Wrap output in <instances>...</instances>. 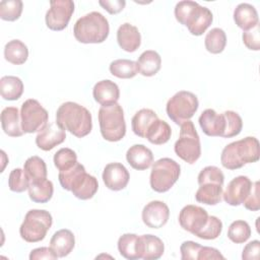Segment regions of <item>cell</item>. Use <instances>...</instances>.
Here are the masks:
<instances>
[{"instance_id":"1","label":"cell","mask_w":260,"mask_h":260,"mask_svg":"<svg viewBox=\"0 0 260 260\" xmlns=\"http://www.w3.org/2000/svg\"><path fill=\"white\" fill-rule=\"evenodd\" d=\"M56 123L77 138L88 135L92 129L90 112L74 102H66L59 106L56 112Z\"/></svg>"},{"instance_id":"2","label":"cell","mask_w":260,"mask_h":260,"mask_svg":"<svg viewBox=\"0 0 260 260\" xmlns=\"http://www.w3.org/2000/svg\"><path fill=\"white\" fill-rule=\"evenodd\" d=\"M259 141L256 137L248 136L231 142L221 151L220 162L228 170H237L246 164L259 159Z\"/></svg>"},{"instance_id":"3","label":"cell","mask_w":260,"mask_h":260,"mask_svg":"<svg viewBox=\"0 0 260 260\" xmlns=\"http://www.w3.org/2000/svg\"><path fill=\"white\" fill-rule=\"evenodd\" d=\"M175 17L193 36H201L213 20L212 12L195 1H179L175 6Z\"/></svg>"},{"instance_id":"4","label":"cell","mask_w":260,"mask_h":260,"mask_svg":"<svg viewBox=\"0 0 260 260\" xmlns=\"http://www.w3.org/2000/svg\"><path fill=\"white\" fill-rule=\"evenodd\" d=\"M110 32L108 19L98 11H91L78 18L73 27L75 39L83 44H100Z\"/></svg>"},{"instance_id":"5","label":"cell","mask_w":260,"mask_h":260,"mask_svg":"<svg viewBox=\"0 0 260 260\" xmlns=\"http://www.w3.org/2000/svg\"><path fill=\"white\" fill-rule=\"evenodd\" d=\"M100 130L104 139L117 142L126 134V122L122 107L116 103L110 106H102L98 114Z\"/></svg>"},{"instance_id":"6","label":"cell","mask_w":260,"mask_h":260,"mask_svg":"<svg viewBox=\"0 0 260 260\" xmlns=\"http://www.w3.org/2000/svg\"><path fill=\"white\" fill-rule=\"evenodd\" d=\"M53 223L51 213L44 209H30L26 212L19 228V235L27 243H38L45 239Z\"/></svg>"},{"instance_id":"7","label":"cell","mask_w":260,"mask_h":260,"mask_svg":"<svg viewBox=\"0 0 260 260\" xmlns=\"http://www.w3.org/2000/svg\"><path fill=\"white\" fill-rule=\"evenodd\" d=\"M181 174L180 165L170 158L162 157L152 164L149 183L153 191L164 193L169 191L178 181Z\"/></svg>"},{"instance_id":"8","label":"cell","mask_w":260,"mask_h":260,"mask_svg":"<svg viewBox=\"0 0 260 260\" xmlns=\"http://www.w3.org/2000/svg\"><path fill=\"white\" fill-rule=\"evenodd\" d=\"M179 139L175 142L174 150L184 161L195 164L201 155V143L199 135L192 121L188 120L180 125Z\"/></svg>"},{"instance_id":"9","label":"cell","mask_w":260,"mask_h":260,"mask_svg":"<svg viewBox=\"0 0 260 260\" xmlns=\"http://www.w3.org/2000/svg\"><path fill=\"white\" fill-rule=\"evenodd\" d=\"M199 102L197 96L187 90L176 92L167 103L166 111L168 117L177 125L190 120L197 112Z\"/></svg>"},{"instance_id":"10","label":"cell","mask_w":260,"mask_h":260,"mask_svg":"<svg viewBox=\"0 0 260 260\" xmlns=\"http://www.w3.org/2000/svg\"><path fill=\"white\" fill-rule=\"evenodd\" d=\"M48 111L35 99H28L21 105L20 120L24 133H35L48 124Z\"/></svg>"},{"instance_id":"11","label":"cell","mask_w":260,"mask_h":260,"mask_svg":"<svg viewBox=\"0 0 260 260\" xmlns=\"http://www.w3.org/2000/svg\"><path fill=\"white\" fill-rule=\"evenodd\" d=\"M74 12V2L71 0H53L46 12L47 26L52 30H63L67 27Z\"/></svg>"},{"instance_id":"12","label":"cell","mask_w":260,"mask_h":260,"mask_svg":"<svg viewBox=\"0 0 260 260\" xmlns=\"http://www.w3.org/2000/svg\"><path fill=\"white\" fill-rule=\"evenodd\" d=\"M207 219V211L203 207L193 204L184 206L179 213V223L181 228L194 236L205 225Z\"/></svg>"},{"instance_id":"13","label":"cell","mask_w":260,"mask_h":260,"mask_svg":"<svg viewBox=\"0 0 260 260\" xmlns=\"http://www.w3.org/2000/svg\"><path fill=\"white\" fill-rule=\"evenodd\" d=\"M99 189V183L95 177L86 173L85 168L81 169L70 181L68 190L81 200L92 198Z\"/></svg>"},{"instance_id":"14","label":"cell","mask_w":260,"mask_h":260,"mask_svg":"<svg viewBox=\"0 0 260 260\" xmlns=\"http://www.w3.org/2000/svg\"><path fill=\"white\" fill-rule=\"evenodd\" d=\"M141 217L146 226L150 229H160L169 220V206L159 200L150 201L143 207Z\"/></svg>"},{"instance_id":"15","label":"cell","mask_w":260,"mask_h":260,"mask_svg":"<svg viewBox=\"0 0 260 260\" xmlns=\"http://www.w3.org/2000/svg\"><path fill=\"white\" fill-rule=\"evenodd\" d=\"M252 181L247 176H238L234 178L222 192V198L229 205L238 206L243 204L250 193Z\"/></svg>"},{"instance_id":"16","label":"cell","mask_w":260,"mask_h":260,"mask_svg":"<svg viewBox=\"0 0 260 260\" xmlns=\"http://www.w3.org/2000/svg\"><path fill=\"white\" fill-rule=\"evenodd\" d=\"M130 174L124 165L110 162L104 168L103 181L106 187L112 191L123 190L129 182Z\"/></svg>"},{"instance_id":"17","label":"cell","mask_w":260,"mask_h":260,"mask_svg":"<svg viewBox=\"0 0 260 260\" xmlns=\"http://www.w3.org/2000/svg\"><path fill=\"white\" fill-rule=\"evenodd\" d=\"M66 138V131L56 122L46 124L36 137L37 146L45 151H49L61 144Z\"/></svg>"},{"instance_id":"18","label":"cell","mask_w":260,"mask_h":260,"mask_svg":"<svg viewBox=\"0 0 260 260\" xmlns=\"http://www.w3.org/2000/svg\"><path fill=\"white\" fill-rule=\"evenodd\" d=\"M198 122L207 136L222 137L225 129V119L222 113L217 114L213 109H206L201 113Z\"/></svg>"},{"instance_id":"19","label":"cell","mask_w":260,"mask_h":260,"mask_svg":"<svg viewBox=\"0 0 260 260\" xmlns=\"http://www.w3.org/2000/svg\"><path fill=\"white\" fill-rule=\"evenodd\" d=\"M92 96L101 106L116 104L120 98V89L117 83L110 79L98 81L92 88Z\"/></svg>"},{"instance_id":"20","label":"cell","mask_w":260,"mask_h":260,"mask_svg":"<svg viewBox=\"0 0 260 260\" xmlns=\"http://www.w3.org/2000/svg\"><path fill=\"white\" fill-rule=\"evenodd\" d=\"M117 42L122 50L133 53L140 47L141 35L135 25L125 22L118 27Z\"/></svg>"},{"instance_id":"21","label":"cell","mask_w":260,"mask_h":260,"mask_svg":"<svg viewBox=\"0 0 260 260\" xmlns=\"http://www.w3.org/2000/svg\"><path fill=\"white\" fill-rule=\"evenodd\" d=\"M128 164L135 170L143 171L153 164L152 151L143 144H134L126 152Z\"/></svg>"},{"instance_id":"22","label":"cell","mask_w":260,"mask_h":260,"mask_svg":"<svg viewBox=\"0 0 260 260\" xmlns=\"http://www.w3.org/2000/svg\"><path fill=\"white\" fill-rule=\"evenodd\" d=\"M75 246V237L70 230L62 229L54 233L50 240V248L58 258L66 257Z\"/></svg>"},{"instance_id":"23","label":"cell","mask_w":260,"mask_h":260,"mask_svg":"<svg viewBox=\"0 0 260 260\" xmlns=\"http://www.w3.org/2000/svg\"><path fill=\"white\" fill-rule=\"evenodd\" d=\"M118 250L121 256L128 260H135L142 258L141 239L136 234H124L117 243Z\"/></svg>"},{"instance_id":"24","label":"cell","mask_w":260,"mask_h":260,"mask_svg":"<svg viewBox=\"0 0 260 260\" xmlns=\"http://www.w3.org/2000/svg\"><path fill=\"white\" fill-rule=\"evenodd\" d=\"M20 113L16 107H6L1 112V125L4 133L10 137L23 135Z\"/></svg>"},{"instance_id":"25","label":"cell","mask_w":260,"mask_h":260,"mask_svg":"<svg viewBox=\"0 0 260 260\" xmlns=\"http://www.w3.org/2000/svg\"><path fill=\"white\" fill-rule=\"evenodd\" d=\"M234 20L243 30L250 29L259 23L256 8L249 3H240L234 10Z\"/></svg>"},{"instance_id":"26","label":"cell","mask_w":260,"mask_h":260,"mask_svg":"<svg viewBox=\"0 0 260 260\" xmlns=\"http://www.w3.org/2000/svg\"><path fill=\"white\" fill-rule=\"evenodd\" d=\"M138 71L143 76L155 75L161 66V58L159 54L153 50L144 51L137 60Z\"/></svg>"},{"instance_id":"27","label":"cell","mask_w":260,"mask_h":260,"mask_svg":"<svg viewBox=\"0 0 260 260\" xmlns=\"http://www.w3.org/2000/svg\"><path fill=\"white\" fill-rule=\"evenodd\" d=\"M142 258L144 260H156L159 259L165 252L164 242L156 236L146 234L140 236Z\"/></svg>"},{"instance_id":"28","label":"cell","mask_w":260,"mask_h":260,"mask_svg":"<svg viewBox=\"0 0 260 260\" xmlns=\"http://www.w3.org/2000/svg\"><path fill=\"white\" fill-rule=\"evenodd\" d=\"M156 119H158L156 113L150 109H141L136 112L131 120V127L134 134L145 138L148 128Z\"/></svg>"},{"instance_id":"29","label":"cell","mask_w":260,"mask_h":260,"mask_svg":"<svg viewBox=\"0 0 260 260\" xmlns=\"http://www.w3.org/2000/svg\"><path fill=\"white\" fill-rule=\"evenodd\" d=\"M28 196L32 202L46 203L51 200L54 193L53 183L48 179L31 181L28 187Z\"/></svg>"},{"instance_id":"30","label":"cell","mask_w":260,"mask_h":260,"mask_svg":"<svg viewBox=\"0 0 260 260\" xmlns=\"http://www.w3.org/2000/svg\"><path fill=\"white\" fill-rule=\"evenodd\" d=\"M195 193L196 201L206 205H216L222 198V185L216 183H206L199 185Z\"/></svg>"},{"instance_id":"31","label":"cell","mask_w":260,"mask_h":260,"mask_svg":"<svg viewBox=\"0 0 260 260\" xmlns=\"http://www.w3.org/2000/svg\"><path fill=\"white\" fill-rule=\"evenodd\" d=\"M0 93L6 101H16L23 93V82L17 76L5 75L0 79Z\"/></svg>"},{"instance_id":"32","label":"cell","mask_w":260,"mask_h":260,"mask_svg":"<svg viewBox=\"0 0 260 260\" xmlns=\"http://www.w3.org/2000/svg\"><path fill=\"white\" fill-rule=\"evenodd\" d=\"M5 60L14 65L25 63L28 57V49L20 40H11L4 47Z\"/></svg>"},{"instance_id":"33","label":"cell","mask_w":260,"mask_h":260,"mask_svg":"<svg viewBox=\"0 0 260 260\" xmlns=\"http://www.w3.org/2000/svg\"><path fill=\"white\" fill-rule=\"evenodd\" d=\"M172 135L171 126L164 120L156 119L148 128L145 138L152 144L160 145L167 143Z\"/></svg>"},{"instance_id":"34","label":"cell","mask_w":260,"mask_h":260,"mask_svg":"<svg viewBox=\"0 0 260 260\" xmlns=\"http://www.w3.org/2000/svg\"><path fill=\"white\" fill-rule=\"evenodd\" d=\"M109 69L112 75L122 79L133 78L139 72L137 62L129 59L114 60L110 63Z\"/></svg>"},{"instance_id":"35","label":"cell","mask_w":260,"mask_h":260,"mask_svg":"<svg viewBox=\"0 0 260 260\" xmlns=\"http://www.w3.org/2000/svg\"><path fill=\"white\" fill-rule=\"evenodd\" d=\"M204 45L206 50L211 54L221 53L226 45V36L222 28H211L205 36Z\"/></svg>"},{"instance_id":"36","label":"cell","mask_w":260,"mask_h":260,"mask_svg":"<svg viewBox=\"0 0 260 260\" xmlns=\"http://www.w3.org/2000/svg\"><path fill=\"white\" fill-rule=\"evenodd\" d=\"M23 170L31 181L47 179V166L43 158L38 155L28 157L23 165Z\"/></svg>"},{"instance_id":"37","label":"cell","mask_w":260,"mask_h":260,"mask_svg":"<svg viewBox=\"0 0 260 260\" xmlns=\"http://www.w3.org/2000/svg\"><path fill=\"white\" fill-rule=\"evenodd\" d=\"M251 233V228L247 221L241 219L235 220L229 226L228 238L236 244H243L248 241Z\"/></svg>"},{"instance_id":"38","label":"cell","mask_w":260,"mask_h":260,"mask_svg":"<svg viewBox=\"0 0 260 260\" xmlns=\"http://www.w3.org/2000/svg\"><path fill=\"white\" fill-rule=\"evenodd\" d=\"M53 160L55 167L58 169L59 172L69 170L78 162L76 152L68 147L60 148L54 154Z\"/></svg>"},{"instance_id":"39","label":"cell","mask_w":260,"mask_h":260,"mask_svg":"<svg viewBox=\"0 0 260 260\" xmlns=\"http://www.w3.org/2000/svg\"><path fill=\"white\" fill-rule=\"evenodd\" d=\"M22 8L21 0H3L0 2V17L6 21H14L20 17Z\"/></svg>"},{"instance_id":"40","label":"cell","mask_w":260,"mask_h":260,"mask_svg":"<svg viewBox=\"0 0 260 260\" xmlns=\"http://www.w3.org/2000/svg\"><path fill=\"white\" fill-rule=\"evenodd\" d=\"M30 184V179L20 168L13 169L8 177V187L11 191L16 193H21L28 189Z\"/></svg>"},{"instance_id":"41","label":"cell","mask_w":260,"mask_h":260,"mask_svg":"<svg viewBox=\"0 0 260 260\" xmlns=\"http://www.w3.org/2000/svg\"><path fill=\"white\" fill-rule=\"evenodd\" d=\"M222 231V222L221 220L214 216L208 215V219L205 225L196 234V237L202 240H214L219 237Z\"/></svg>"},{"instance_id":"42","label":"cell","mask_w":260,"mask_h":260,"mask_svg":"<svg viewBox=\"0 0 260 260\" xmlns=\"http://www.w3.org/2000/svg\"><path fill=\"white\" fill-rule=\"evenodd\" d=\"M222 114L225 119V129L222 137L231 138L239 135L243 128V120L241 116L234 111H224Z\"/></svg>"},{"instance_id":"43","label":"cell","mask_w":260,"mask_h":260,"mask_svg":"<svg viewBox=\"0 0 260 260\" xmlns=\"http://www.w3.org/2000/svg\"><path fill=\"white\" fill-rule=\"evenodd\" d=\"M197 181L199 185L206 183H216L223 186L224 176L219 168L215 166H207L200 171Z\"/></svg>"},{"instance_id":"44","label":"cell","mask_w":260,"mask_h":260,"mask_svg":"<svg viewBox=\"0 0 260 260\" xmlns=\"http://www.w3.org/2000/svg\"><path fill=\"white\" fill-rule=\"evenodd\" d=\"M260 24L257 23L254 27L244 30L242 39L244 45L253 51H258L260 49Z\"/></svg>"},{"instance_id":"45","label":"cell","mask_w":260,"mask_h":260,"mask_svg":"<svg viewBox=\"0 0 260 260\" xmlns=\"http://www.w3.org/2000/svg\"><path fill=\"white\" fill-rule=\"evenodd\" d=\"M259 193H260V183L259 181H256L252 183V187L250 190V193L244 200L243 204L246 209L251 211H258L260 209V199H259Z\"/></svg>"},{"instance_id":"46","label":"cell","mask_w":260,"mask_h":260,"mask_svg":"<svg viewBox=\"0 0 260 260\" xmlns=\"http://www.w3.org/2000/svg\"><path fill=\"white\" fill-rule=\"evenodd\" d=\"M201 245L193 241H185L180 246L182 260H198Z\"/></svg>"},{"instance_id":"47","label":"cell","mask_w":260,"mask_h":260,"mask_svg":"<svg viewBox=\"0 0 260 260\" xmlns=\"http://www.w3.org/2000/svg\"><path fill=\"white\" fill-rule=\"evenodd\" d=\"M260 252V242L254 240L249 242L243 249L242 259L243 260H258Z\"/></svg>"},{"instance_id":"48","label":"cell","mask_w":260,"mask_h":260,"mask_svg":"<svg viewBox=\"0 0 260 260\" xmlns=\"http://www.w3.org/2000/svg\"><path fill=\"white\" fill-rule=\"evenodd\" d=\"M58 256L53 252L50 247H40L30 251L29 259L30 260H55Z\"/></svg>"},{"instance_id":"49","label":"cell","mask_w":260,"mask_h":260,"mask_svg":"<svg viewBox=\"0 0 260 260\" xmlns=\"http://www.w3.org/2000/svg\"><path fill=\"white\" fill-rule=\"evenodd\" d=\"M99 4L110 14H117L122 11L126 5L125 0H100Z\"/></svg>"},{"instance_id":"50","label":"cell","mask_w":260,"mask_h":260,"mask_svg":"<svg viewBox=\"0 0 260 260\" xmlns=\"http://www.w3.org/2000/svg\"><path fill=\"white\" fill-rule=\"evenodd\" d=\"M218 260L224 259V256L215 248L212 247H206L202 246L199 254H198V260Z\"/></svg>"}]
</instances>
